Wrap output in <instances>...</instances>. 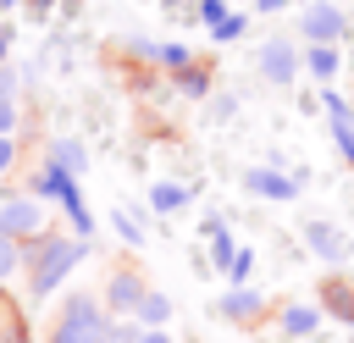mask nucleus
I'll use <instances>...</instances> for the list:
<instances>
[{"label": "nucleus", "instance_id": "nucleus-33", "mask_svg": "<svg viewBox=\"0 0 354 343\" xmlns=\"http://www.w3.org/2000/svg\"><path fill=\"white\" fill-rule=\"evenodd\" d=\"M50 6H55V0H28V11H33V17H44Z\"/></svg>", "mask_w": 354, "mask_h": 343}, {"label": "nucleus", "instance_id": "nucleus-15", "mask_svg": "<svg viewBox=\"0 0 354 343\" xmlns=\"http://www.w3.org/2000/svg\"><path fill=\"white\" fill-rule=\"evenodd\" d=\"M44 160H55V166H66L72 177H83V172H88V149H83V138H55Z\"/></svg>", "mask_w": 354, "mask_h": 343}, {"label": "nucleus", "instance_id": "nucleus-29", "mask_svg": "<svg viewBox=\"0 0 354 343\" xmlns=\"http://www.w3.org/2000/svg\"><path fill=\"white\" fill-rule=\"evenodd\" d=\"M11 166H17V138H11V133H0V177H6Z\"/></svg>", "mask_w": 354, "mask_h": 343}, {"label": "nucleus", "instance_id": "nucleus-19", "mask_svg": "<svg viewBox=\"0 0 354 343\" xmlns=\"http://www.w3.org/2000/svg\"><path fill=\"white\" fill-rule=\"evenodd\" d=\"M138 55H149V61H160V66H171V72H183L194 55H188V44H133Z\"/></svg>", "mask_w": 354, "mask_h": 343}, {"label": "nucleus", "instance_id": "nucleus-1", "mask_svg": "<svg viewBox=\"0 0 354 343\" xmlns=\"http://www.w3.org/2000/svg\"><path fill=\"white\" fill-rule=\"evenodd\" d=\"M83 254H88V238H66V232H44V238H33V243H22V271H28V293L33 299H50L77 266H83Z\"/></svg>", "mask_w": 354, "mask_h": 343}, {"label": "nucleus", "instance_id": "nucleus-5", "mask_svg": "<svg viewBox=\"0 0 354 343\" xmlns=\"http://www.w3.org/2000/svg\"><path fill=\"white\" fill-rule=\"evenodd\" d=\"M144 293H149V282H144L133 266H116V271L105 277V293H100V304H105V315H133V310L144 304Z\"/></svg>", "mask_w": 354, "mask_h": 343}, {"label": "nucleus", "instance_id": "nucleus-11", "mask_svg": "<svg viewBox=\"0 0 354 343\" xmlns=\"http://www.w3.org/2000/svg\"><path fill=\"white\" fill-rule=\"evenodd\" d=\"M243 188L260 194V199H293V194H299V177H288V172H277V166H249V172H243Z\"/></svg>", "mask_w": 354, "mask_h": 343}, {"label": "nucleus", "instance_id": "nucleus-7", "mask_svg": "<svg viewBox=\"0 0 354 343\" xmlns=\"http://www.w3.org/2000/svg\"><path fill=\"white\" fill-rule=\"evenodd\" d=\"M299 66H304V55H299L293 39H266V44H260V77H266V83L288 89V83L299 77Z\"/></svg>", "mask_w": 354, "mask_h": 343}, {"label": "nucleus", "instance_id": "nucleus-10", "mask_svg": "<svg viewBox=\"0 0 354 343\" xmlns=\"http://www.w3.org/2000/svg\"><path fill=\"white\" fill-rule=\"evenodd\" d=\"M321 111L332 116V138H337V155L354 166V105H348L337 89H326V94H321Z\"/></svg>", "mask_w": 354, "mask_h": 343}, {"label": "nucleus", "instance_id": "nucleus-21", "mask_svg": "<svg viewBox=\"0 0 354 343\" xmlns=\"http://www.w3.org/2000/svg\"><path fill=\"white\" fill-rule=\"evenodd\" d=\"M17 271H22V243L11 232H0V282H11Z\"/></svg>", "mask_w": 354, "mask_h": 343}, {"label": "nucleus", "instance_id": "nucleus-36", "mask_svg": "<svg viewBox=\"0 0 354 343\" xmlns=\"http://www.w3.org/2000/svg\"><path fill=\"white\" fill-rule=\"evenodd\" d=\"M348 61H354V55H348Z\"/></svg>", "mask_w": 354, "mask_h": 343}, {"label": "nucleus", "instance_id": "nucleus-4", "mask_svg": "<svg viewBox=\"0 0 354 343\" xmlns=\"http://www.w3.org/2000/svg\"><path fill=\"white\" fill-rule=\"evenodd\" d=\"M0 232H11L17 243L44 238V232H50V210H44V199H33V194H11V199H0Z\"/></svg>", "mask_w": 354, "mask_h": 343}, {"label": "nucleus", "instance_id": "nucleus-9", "mask_svg": "<svg viewBox=\"0 0 354 343\" xmlns=\"http://www.w3.org/2000/svg\"><path fill=\"white\" fill-rule=\"evenodd\" d=\"M216 315H221V321H238V326H249V321H260V315H266V299H260L249 282H238V288H227V293L216 299Z\"/></svg>", "mask_w": 354, "mask_h": 343}, {"label": "nucleus", "instance_id": "nucleus-20", "mask_svg": "<svg viewBox=\"0 0 354 343\" xmlns=\"http://www.w3.org/2000/svg\"><path fill=\"white\" fill-rule=\"evenodd\" d=\"M177 94H183V100H205V94H210V72L188 61V66L177 72Z\"/></svg>", "mask_w": 354, "mask_h": 343}, {"label": "nucleus", "instance_id": "nucleus-13", "mask_svg": "<svg viewBox=\"0 0 354 343\" xmlns=\"http://www.w3.org/2000/svg\"><path fill=\"white\" fill-rule=\"evenodd\" d=\"M304 66H310L315 83H332L337 66H343V55H337V44H304Z\"/></svg>", "mask_w": 354, "mask_h": 343}, {"label": "nucleus", "instance_id": "nucleus-31", "mask_svg": "<svg viewBox=\"0 0 354 343\" xmlns=\"http://www.w3.org/2000/svg\"><path fill=\"white\" fill-rule=\"evenodd\" d=\"M138 343H171V332H166V326H144V337H138Z\"/></svg>", "mask_w": 354, "mask_h": 343}, {"label": "nucleus", "instance_id": "nucleus-22", "mask_svg": "<svg viewBox=\"0 0 354 343\" xmlns=\"http://www.w3.org/2000/svg\"><path fill=\"white\" fill-rule=\"evenodd\" d=\"M205 238H210V266H216V271H227V266H232V254H238V249H232V238H227V227H216V232H205Z\"/></svg>", "mask_w": 354, "mask_h": 343}, {"label": "nucleus", "instance_id": "nucleus-26", "mask_svg": "<svg viewBox=\"0 0 354 343\" xmlns=\"http://www.w3.org/2000/svg\"><path fill=\"white\" fill-rule=\"evenodd\" d=\"M111 221H116V232H122V238H127V243H144V227H138V221H133V216H127V210H116V216H111Z\"/></svg>", "mask_w": 354, "mask_h": 343}, {"label": "nucleus", "instance_id": "nucleus-25", "mask_svg": "<svg viewBox=\"0 0 354 343\" xmlns=\"http://www.w3.org/2000/svg\"><path fill=\"white\" fill-rule=\"evenodd\" d=\"M249 271H254V249H238V254H232V266H227L232 288H238V282H249Z\"/></svg>", "mask_w": 354, "mask_h": 343}, {"label": "nucleus", "instance_id": "nucleus-32", "mask_svg": "<svg viewBox=\"0 0 354 343\" xmlns=\"http://www.w3.org/2000/svg\"><path fill=\"white\" fill-rule=\"evenodd\" d=\"M6 55H11V28H0V66H6Z\"/></svg>", "mask_w": 354, "mask_h": 343}, {"label": "nucleus", "instance_id": "nucleus-18", "mask_svg": "<svg viewBox=\"0 0 354 343\" xmlns=\"http://www.w3.org/2000/svg\"><path fill=\"white\" fill-rule=\"evenodd\" d=\"M133 321H138V326H166V321H171V299L149 288V293H144V304L133 310Z\"/></svg>", "mask_w": 354, "mask_h": 343}, {"label": "nucleus", "instance_id": "nucleus-30", "mask_svg": "<svg viewBox=\"0 0 354 343\" xmlns=\"http://www.w3.org/2000/svg\"><path fill=\"white\" fill-rule=\"evenodd\" d=\"M17 77H22V72H11V66H0V94H6V100H17V89H22Z\"/></svg>", "mask_w": 354, "mask_h": 343}, {"label": "nucleus", "instance_id": "nucleus-8", "mask_svg": "<svg viewBox=\"0 0 354 343\" xmlns=\"http://www.w3.org/2000/svg\"><path fill=\"white\" fill-rule=\"evenodd\" d=\"M304 243L326 260V266H343L348 254H354V243H348V232L343 227H332V221H304Z\"/></svg>", "mask_w": 354, "mask_h": 343}, {"label": "nucleus", "instance_id": "nucleus-34", "mask_svg": "<svg viewBox=\"0 0 354 343\" xmlns=\"http://www.w3.org/2000/svg\"><path fill=\"white\" fill-rule=\"evenodd\" d=\"M288 0H254V11H282Z\"/></svg>", "mask_w": 354, "mask_h": 343}, {"label": "nucleus", "instance_id": "nucleus-17", "mask_svg": "<svg viewBox=\"0 0 354 343\" xmlns=\"http://www.w3.org/2000/svg\"><path fill=\"white\" fill-rule=\"evenodd\" d=\"M183 205H188V188H183V183H155V188H149V210H155V216H177Z\"/></svg>", "mask_w": 354, "mask_h": 343}, {"label": "nucleus", "instance_id": "nucleus-12", "mask_svg": "<svg viewBox=\"0 0 354 343\" xmlns=\"http://www.w3.org/2000/svg\"><path fill=\"white\" fill-rule=\"evenodd\" d=\"M277 321H282V337H293V343H299V337H310V332L321 326V310H315V304H282V315H277Z\"/></svg>", "mask_w": 354, "mask_h": 343}, {"label": "nucleus", "instance_id": "nucleus-24", "mask_svg": "<svg viewBox=\"0 0 354 343\" xmlns=\"http://www.w3.org/2000/svg\"><path fill=\"white\" fill-rule=\"evenodd\" d=\"M243 22H249V17H243V11H227V17H221V22H216V28H210V39H216V44H232V39H238V33H243Z\"/></svg>", "mask_w": 354, "mask_h": 343}, {"label": "nucleus", "instance_id": "nucleus-35", "mask_svg": "<svg viewBox=\"0 0 354 343\" xmlns=\"http://www.w3.org/2000/svg\"><path fill=\"white\" fill-rule=\"evenodd\" d=\"M11 6H22V0H0V11H11Z\"/></svg>", "mask_w": 354, "mask_h": 343}, {"label": "nucleus", "instance_id": "nucleus-28", "mask_svg": "<svg viewBox=\"0 0 354 343\" xmlns=\"http://www.w3.org/2000/svg\"><path fill=\"white\" fill-rule=\"evenodd\" d=\"M17 122H22L17 100H6V94H0V133H17Z\"/></svg>", "mask_w": 354, "mask_h": 343}, {"label": "nucleus", "instance_id": "nucleus-14", "mask_svg": "<svg viewBox=\"0 0 354 343\" xmlns=\"http://www.w3.org/2000/svg\"><path fill=\"white\" fill-rule=\"evenodd\" d=\"M321 299H326V304H321L326 315H337V321H348V326H354V282L332 277V282L321 288Z\"/></svg>", "mask_w": 354, "mask_h": 343}, {"label": "nucleus", "instance_id": "nucleus-27", "mask_svg": "<svg viewBox=\"0 0 354 343\" xmlns=\"http://www.w3.org/2000/svg\"><path fill=\"white\" fill-rule=\"evenodd\" d=\"M221 17H227V0H199V22L205 28H216Z\"/></svg>", "mask_w": 354, "mask_h": 343}, {"label": "nucleus", "instance_id": "nucleus-16", "mask_svg": "<svg viewBox=\"0 0 354 343\" xmlns=\"http://www.w3.org/2000/svg\"><path fill=\"white\" fill-rule=\"evenodd\" d=\"M0 343H33L28 337V321H22V304L0 293Z\"/></svg>", "mask_w": 354, "mask_h": 343}, {"label": "nucleus", "instance_id": "nucleus-3", "mask_svg": "<svg viewBox=\"0 0 354 343\" xmlns=\"http://www.w3.org/2000/svg\"><path fill=\"white\" fill-rule=\"evenodd\" d=\"M28 194H33V199H55V205L66 210L72 232H77V238H94V216H88V205H83V188H77V177H72L66 166H55V160L33 166V177H28Z\"/></svg>", "mask_w": 354, "mask_h": 343}, {"label": "nucleus", "instance_id": "nucleus-23", "mask_svg": "<svg viewBox=\"0 0 354 343\" xmlns=\"http://www.w3.org/2000/svg\"><path fill=\"white\" fill-rule=\"evenodd\" d=\"M144 337V326L133 321V315H111V326H105V343H138Z\"/></svg>", "mask_w": 354, "mask_h": 343}, {"label": "nucleus", "instance_id": "nucleus-2", "mask_svg": "<svg viewBox=\"0 0 354 343\" xmlns=\"http://www.w3.org/2000/svg\"><path fill=\"white\" fill-rule=\"evenodd\" d=\"M105 326H111V315H105L100 293H66L50 315L44 343H105Z\"/></svg>", "mask_w": 354, "mask_h": 343}, {"label": "nucleus", "instance_id": "nucleus-6", "mask_svg": "<svg viewBox=\"0 0 354 343\" xmlns=\"http://www.w3.org/2000/svg\"><path fill=\"white\" fill-rule=\"evenodd\" d=\"M299 33H304V44H337V39L348 33V17H343L332 0H310L304 17H299Z\"/></svg>", "mask_w": 354, "mask_h": 343}]
</instances>
